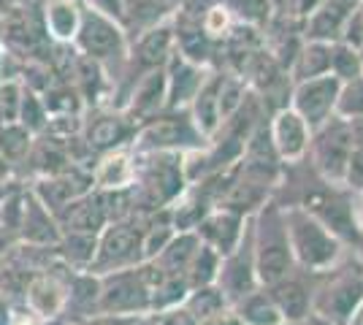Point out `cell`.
<instances>
[{"label":"cell","instance_id":"6da1fadb","mask_svg":"<svg viewBox=\"0 0 363 325\" xmlns=\"http://www.w3.org/2000/svg\"><path fill=\"white\" fill-rule=\"evenodd\" d=\"M187 187L184 157L179 152H136V173H133V209L136 215H157L171 209Z\"/></svg>","mask_w":363,"mask_h":325},{"label":"cell","instance_id":"7a4b0ae2","mask_svg":"<svg viewBox=\"0 0 363 325\" xmlns=\"http://www.w3.org/2000/svg\"><path fill=\"white\" fill-rule=\"evenodd\" d=\"M252 255H255V274L260 287H272L296 271L285 212L274 198L263 203L252 217Z\"/></svg>","mask_w":363,"mask_h":325},{"label":"cell","instance_id":"3957f363","mask_svg":"<svg viewBox=\"0 0 363 325\" xmlns=\"http://www.w3.org/2000/svg\"><path fill=\"white\" fill-rule=\"evenodd\" d=\"M282 212H285L290 252H293L296 268L320 277L345 258V244L303 206H282Z\"/></svg>","mask_w":363,"mask_h":325},{"label":"cell","instance_id":"277c9868","mask_svg":"<svg viewBox=\"0 0 363 325\" xmlns=\"http://www.w3.org/2000/svg\"><path fill=\"white\" fill-rule=\"evenodd\" d=\"M363 304V263L358 258H342L331 271L315 279L312 317L328 325H350Z\"/></svg>","mask_w":363,"mask_h":325},{"label":"cell","instance_id":"5b68a950","mask_svg":"<svg viewBox=\"0 0 363 325\" xmlns=\"http://www.w3.org/2000/svg\"><path fill=\"white\" fill-rule=\"evenodd\" d=\"M82 3V0H79ZM71 47L87 57V60L98 62L111 84H117L128 62V49H130V38L120 22L108 19V16L98 14L95 8L82 3V14H79V30H76Z\"/></svg>","mask_w":363,"mask_h":325},{"label":"cell","instance_id":"8992f818","mask_svg":"<svg viewBox=\"0 0 363 325\" xmlns=\"http://www.w3.org/2000/svg\"><path fill=\"white\" fill-rule=\"evenodd\" d=\"M144 228H147L144 215L108 222L106 228L98 233V249H95L90 274L104 277V274L136 268L144 263Z\"/></svg>","mask_w":363,"mask_h":325},{"label":"cell","instance_id":"52a82bcc","mask_svg":"<svg viewBox=\"0 0 363 325\" xmlns=\"http://www.w3.org/2000/svg\"><path fill=\"white\" fill-rule=\"evenodd\" d=\"M209 139L201 133L190 117V108L160 111L157 117L138 125L133 152H179L187 155L193 149L206 147Z\"/></svg>","mask_w":363,"mask_h":325},{"label":"cell","instance_id":"ba28073f","mask_svg":"<svg viewBox=\"0 0 363 325\" xmlns=\"http://www.w3.org/2000/svg\"><path fill=\"white\" fill-rule=\"evenodd\" d=\"M350 155H352V136H350V122L342 117H331L325 125L312 130L309 139V166L323 182L333 187H345L347 176Z\"/></svg>","mask_w":363,"mask_h":325},{"label":"cell","instance_id":"9c48e42d","mask_svg":"<svg viewBox=\"0 0 363 325\" xmlns=\"http://www.w3.org/2000/svg\"><path fill=\"white\" fill-rule=\"evenodd\" d=\"M138 133V125L122 111V108L101 106V108H87L82 117V130L79 139L87 147L92 157V166L101 155H108L122 147H133Z\"/></svg>","mask_w":363,"mask_h":325},{"label":"cell","instance_id":"30bf717a","mask_svg":"<svg viewBox=\"0 0 363 325\" xmlns=\"http://www.w3.org/2000/svg\"><path fill=\"white\" fill-rule=\"evenodd\" d=\"M150 285L138 266L101 277V314L150 317Z\"/></svg>","mask_w":363,"mask_h":325},{"label":"cell","instance_id":"8fae6325","mask_svg":"<svg viewBox=\"0 0 363 325\" xmlns=\"http://www.w3.org/2000/svg\"><path fill=\"white\" fill-rule=\"evenodd\" d=\"M71 268L62 263L60 258L49 266L46 271L35 274L25 290V301L22 309L41 317V320H60L62 309H65V298H68V279H71Z\"/></svg>","mask_w":363,"mask_h":325},{"label":"cell","instance_id":"7c38bea8","mask_svg":"<svg viewBox=\"0 0 363 325\" xmlns=\"http://www.w3.org/2000/svg\"><path fill=\"white\" fill-rule=\"evenodd\" d=\"M339 87H342V81L331 74L296 81L293 90H290V108L315 130V127L328 122L331 117H336Z\"/></svg>","mask_w":363,"mask_h":325},{"label":"cell","instance_id":"4fadbf2b","mask_svg":"<svg viewBox=\"0 0 363 325\" xmlns=\"http://www.w3.org/2000/svg\"><path fill=\"white\" fill-rule=\"evenodd\" d=\"M223 295L230 301V307L244 298L247 293H252L257 285V274H255V255H252V217L247 222V231H244L242 244L233 249L228 258H223L220 263V274H217V282H214Z\"/></svg>","mask_w":363,"mask_h":325},{"label":"cell","instance_id":"5bb4252c","mask_svg":"<svg viewBox=\"0 0 363 325\" xmlns=\"http://www.w3.org/2000/svg\"><path fill=\"white\" fill-rule=\"evenodd\" d=\"M33 195L44 203L52 215H57L60 209H65L71 201L82 198L92 193V171L84 166H71V169L60 171L55 176H41V179H33L30 182Z\"/></svg>","mask_w":363,"mask_h":325},{"label":"cell","instance_id":"9a60e30c","mask_svg":"<svg viewBox=\"0 0 363 325\" xmlns=\"http://www.w3.org/2000/svg\"><path fill=\"white\" fill-rule=\"evenodd\" d=\"M358 3L361 0H320L318 6L303 16V41H320V44L345 41V33H347V25Z\"/></svg>","mask_w":363,"mask_h":325},{"label":"cell","instance_id":"2e32d148","mask_svg":"<svg viewBox=\"0 0 363 325\" xmlns=\"http://www.w3.org/2000/svg\"><path fill=\"white\" fill-rule=\"evenodd\" d=\"M269 136H272L274 149H277V155L285 166H296V163L306 160L312 127L303 122L290 106L279 108L269 117Z\"/></svg>","mask_w":363,"mask_h":325},{"label":"cell","instance_id":"e0dca14e","mask_svg":"<svg viewBox=\"0 0 363 325\" xmlns=\"http://www.w3.org/2000/svg\"><path fill=\"white\" fill-rule=\"evenodd\" d=\"M315 274L296 268L290 277L279 279L277 285L266 287L272 293L277 309L288 325H303L312 317V293H315Z\"/></svg>","mask_w":363,"mask_h":325},{"label":"cell","instance_id":"ac0fdd59","mask_svg":"<svg viewBox=\"0 0 363 325\" xmlns=\"http://www.w3.org/2000/svg\"><path fill=\"white\" fill-rule=\"evenodd\" d=\"M163 71H166V111L190 108L201 84L209 76V68H201L196 62L184 60L177 49L171 52Z\"/></svg>","mask_w":363,"mask_h":325},{"label":"cell","instance_id":"d6986e66","mask_svg":"<svg viewBox=\"0 0 363 325\" xmlns=\"http://www.w3.org/2000/svg\"><path fill=\"white\" fill-rule=\"evenodd\" d=\"M247 222H250V217H239L233 212H225V209H214L198 222V228L193 233L198 236L201 244L214 249L220 258H228L242 244Z\"/></svg>","mask_w":363,"mask_h":325},{"label":"cell","instance_id":"ffe728a7","mask_svg":"<svg viewBox=\"0 0 363 325\" xmlns=\"http://www.w3.org/2000/svg\"><path fill=\"white\" fill-rule=\"evenodd\" d=\"M55 219H57L62 233H95L98 236L111 222L106 206V193L92 190L87 195L71 201L65 209H60L55 215Z\"/></svg>","mask_w":363,"mask_h":325},{"label":"cell","instance_id":"44dd1931","mask_svg":"<svg viewBox=\"0 0 363 325\" xmlns=\"http://www.w3.org/2000/svg\"><path fill=\"white\" fill-rule=\"evenodd\" d=\"M62 239V231L55 215L44 203L33 195V190L25 182V195H22V222H19V239L22 244L33 247H57Z\"/></svg>","mask_w":363,"mask_h":325},{"label":"cell","instance_id":"7402d4cb","mask_svg":"<svg viewBox=\"0 0 363 325\" xmlns=\"http://www.w3.org/2000/svg\"><path fill=\"white\" fill-rule=\"evenodd\" d=\"M101 314V277L90 271H74L68 279V298L62 309V323L79 325Z\"/></svg>","mask_w":363,"mask_h":325},{"label":"cell","instance_id":"603a6c76","mask_svg":"<svg viewBox=\"0 0 363 325\" xmlns=\"http://www.w3.org/2000/svg\"><path fill=\"white\" fill-rule=\"evenodd\" d=\"M122 111L136 125H144L147 120L157 117L160 111H166V71L157 68V71H150L147 76L138 79Z\"/></svg>","mask_w":363,"mask_h":325},{"label":"cell","instance_id":"cb8c5ba5","mask_svg":"<svg viewBox=\"0 0 363 325\" xmlns=\"http://www.w3.org/2000/svg\"><path fill=\"white\" fill-rule=\"evenodd\" d=\"M92 187L101 193H114V190H128L133 185L136 173V152L133 147H122L108 155H101L92 166Z\"/></svg>","mask_w":363,"mask_h":325},{"label":"cell","instance_id":"d4e9b609","mask_svg":"<svg viewBox=\"0 0 363 325\" xmlns=\"http://www.w3.org/2000/svg\"><path fill=\"white\" fill-rule=\"evenodd\" d=\"M217 93H220V71H209L206 81L201 84V90H198V95L190 103V117H193L196 127L206 139H212L214 133L220 130V125H223Z\"/></svg>","mask_w":363,"mask_h":325},{"label":"cell","instance_id":"484cf974","mask_svg":"<svg viewBox=\"0 0 363 325\" xmlns=\"http://www.w3.org/2000/svg\"><path fill=\"white\" fill-rule=\"evenodd\" d=\"M122 8H125L122 28H125L130 41L144 30H150V28L166 22V19L177 14L166 0H122Z\"/></svg>","mask_w":363,"mask_h":325},{"label":"cell","instance_id":"4316f807","mask_svg":"<svg viewBox=\"0 0 363 325\" xmlns=\"http://www.w3.org/2000/svg\"><path fill=\"white\" fill-rule=\"evenodd\" d=\"M79 14H82L79 0H49V3H44V28L49 41L71 44L76 30H79Z\"/></svg>","mask_w":363,"mask_h":325},{"label":"cell","instance_id":"83f0119b","mask_svg":"<svg viewBox=\"0 0 363 325\" xmlns=\"http://www.w3.org/2000/svg\"><path fill=\"white\" fill-rule=\"evenodd\" d=\"M233 312L239 314L242 325H285L282 314L274 304L272 293L266 287H255L233 304Z\"/></svg>","mask_w":363,"mask_h":325},{"label":"cell","instance_id":"f1b7e54d","mask_svg":"<svg viewBox=\"0 0 363 325\" xmlns=\"http://www.w3.org/2000/svg\"><path fill=\"white\" fill-rule=\"evenodd\" d=\"M331 74V44H320V41H303L296 60L290 65V79L306 81V79H318Z\"/></svg>","mask_w":363,"mask_h":325},{"label":"cell","instance_id":"f546056e","mask_svg":"<svg viewBox=\"0 0 363 325\" xmlns=\"http://www.w3.org/2000/svg\"><path fill=\"white\" fill-rule=\"evenodd\" d=\"M198 247H201V241H198L196 233H177V236L168 241V247L163 249L157 258H152V261L157 263V268H160L166 277L184 279V271H187V266H190Z\"/></svg>","mask_w":363,"mask_h":325},{"label":"cell","instance_id":"4dcf8cb0","mask_svg":"<svg viewBox=\"0 0 363 325\" xmlns=\"http://www.w3.org/2000/svg\"><path fill=\"white\" fill-rule=\"evenodd\" d=\"M95 249H98L95 233H62L60 244H57V258L71 271H90Z\"/></svg>","mask_w":363,"mask_h":325},{"label":"cell","instance_id":"1f68e13d","mask_svg":"<svg viewBox=\"0 0 363 325\" xmlns=\"http://www.w3.org/2000/svg\"><path fill=\"white\" fill-rule=\"evenodd\" d=\"M230 307V301H228L223 290L217 287V285H206V287H196V290H190L187 298L182 301V309L187 312L196 323H203V320H209L214 317L217 312H223Z\"/></svg>","mask_w":363,"mask_h":325},{"label":"cell","instance_id":"d6a6232c","mask_svg":"<svg viewBox=\"0 0 363 325\" xmlns=\"http://www.w3.org/2000/svg\"><path fill=\"white\" fill-rule=\"evenodd\" d=\"M33 133H28L25 127L19 122H11V125H0V155H3V160L14 169L25 163V157H28V152H30L33 147ZM16 179V176H14Z\"/></svg>","mask_w":363,"mask_h":325},{"label":"cell","instance_id":"836d02e7","mask_svg":"<svg viewBox=\"0 0 363 325\" xmlns=\"http://www.w3.org/2000/svg\"><path fill=\"white\" fill-rule=\"evenodd\" d=\"M220 263H223V258H220L214 249L206 247V244H201V247L196 249L190 266H187V271H184V282L190 285V290L214 285V282H217V274H220Z\"/></svg>","mask_w":363,"mask_h":325},{"label":"cell","instance_id":"e575fe53","mask_svg":"<svg viewBox=\"0 0 363 325\" xmlns=\"http://www.w3.org/2000/svg\"><path fill=\"white\" fill-rule=\"evenodd\" d=\"M16 122L33 136H41V133L49 130V114H46L41 95L33 93L30 87H25V84H22V106H19V120Z\"/></svg>","mask_w":363,"mask_h":325},{"label":"cell","instance_id":"d590c367","mask_svg":"<svg viewBox=\"0 0 363 325\" xmlns=\"http://www.w3.org/2000/svg\"><path fill=\"white\" fill-rule=\"evenodd\" d=\"M331 76H336L342 84L350 79L363 76V55L361 49L350 47L345 41L331 44Z\"/></svg>","mask_w":363,"mask_h":325},{"label":"cell","instance_id":"8d00e7d4","mask_svg":"<svg viewBox=\"0 0 363 325\" xmlns=\"http://www.w3.org/2000/svg\"><path fill=\"white\" fill-rule=\"evenodd\" d=\"M336 117H342V120H358V117H363V76L350 79V81H345L339 87Z\"/></svg>","mask_w":363,"mask_h":325},{"label":"cell","instance_id":"74e56055","mask_svg":"<svg viewBox=\"0 0 363 325\" xmlns=\"http://www.w3.org/2000/svg\"><path fill=\"white\" fill-rule=\"evenodd\" d=\"M22 106V81L19 79H3L0 81V125H11L19 120Z\"/></svg>","mask_w":363,"mask_h":325},{"label":"cell","instance_id":"f35d334b","mask_svg":"<svg viewBox=\"0 0 363 325\" xmlns=\"http://www.w3.org/2000/svg\"><path fill=\"white\" fill-rule=\"evenodd\" d=\"M150 323L152 325H198L182 307L166 309V312H160V314H150Z\"/></svg>","mask_w":363,"mask_h":325},{"label":"cell","instance_id":"ab89813d","mask_svg":"<svg viewBox=\"0 0 363 325\" xmlns=\"http://www.w3.org/2000/svg\"><path fill=\"white\" fill-rule=\"evenodd\" d=\"M84 6H90L95 8L98 14L108 16V19H114V22H120L125 19V8H122V0H82Z\"/></svg>","mask_w":363,"mask_h":325},{"label":"cell","instance_id":"60d3db41","mask_svg":"<svg viewBox=\"0 0 363 325\" xmlns=\"http://www.w3.org/2000/svg\"><path fill=\"white\" fill-rule=\"evenodd\" d=\"M350 201H352V225L363 249V190H350Z\"/></svg>","mask_w":363,"mask_h":325},{"label":"cell","instance_id":"b9f144b4","mask_svg":"<svg viewBox=\"0 0 363 325\" xmlns=\"http://www.w3.org/2000/svg\"><path fill=\"white\" fill-rule=\"evenodd\" d=\"M144 317H114V314H95L79 325H141Z\"/></svg>","mask_w":363,"mask_h":325},{"label":"cell","instance_id":"7bdbcfd3","mask_svg":"<svg viewBox=\"0 0 363 325\" xmlns=\"http://www.w3.org/2000/svg\"><path fill=\"white\" fill-rule=\"evenodd\" d=\"M198 325H242V320H239V314L233 312V307H228V309L217 312L214 317H209V320H203V323Z\"/></svg>","mask_w":363,"mask_h":325},{"label":"cell","instance_id":"ee69618b","mask_svg":"<svg viewBox=\"0 0 363 325\" xmlns=\"http://www.w3.org/2000/svg\"><path fill=\"white\" fill-rule=\"evenodd\" d=\"M14 323V307L6 301V295L0 293V325H11Z\"/></svg>","mask_w":363,"mask_h":325},{"label":"cell","instance_id":"f6af8a7d","mask_svg":"<svg viewBox=\"0 0 363 325\" xmlns=\"http://www.w3.org/2000/svg\"><path fill=\"white\" fill-rule=\"evenodd\" d=\"M14 179V169L3 160V155H0V182H11Z\"/></svg>","mask_w":363,"mask_h":325},{"label":"cell","instance_id":"bcb514c9","mask_svg":"<svg viewBox=\"0 0 363 325\" xmlns=\"http://www.w3.org/2000/svg\"><path fill=\"white\" fill-rule=\"evenodd\" d=\"M16 185V179H11V182H0V203H3V198L11 193V187Z\"/></svg>","mask_w":363,"mask_h":325},{"label":"cell","instance_id":"7dc6e473","mask_svg":"<svg viewBox=\"0 0 363 325\" xmlns=\"http://www.w3.org/2000/svg\"><path fill=\"white\" fill-rule=\"evenodd\" d=\"M350 325H363V304L358 307V312H355V317L350 320Z\"/></svg>","mask_w":363,"mask_h":325},{"label":"cell","instance_id":"c3c4849f","mask_svg":"<svg viewBox=\"0 0 363 325\" xmlns=\"http://www.w3.org/2000/svg\"><path fill=\"white\" fill-rule=\"evenodd\" d=\"M168 6H171V8H174V11H179L182 6H184V3H190V0H166Z\"/></svg>","mask_w":363,"mask_h":325},{"label":"cell","instance_id":"681fc988","mask_svg":"<svg viewBox=\"0 0 363 325\" xmlns=\"http://www.w3.org/2000/svg\"><path fill=\"white\" fill-rule=\"evenodd\" d=\"M38 3H41V6H44V3H49V0H38Z\"/></svg>","mask_w":363,"mask_h":325},{"label":"cell","instance_id":"f907efd6","mask_svg":"<svg viewBox=\"0 0 363 325\" xmlns=\"http://www.w3.org/2000/svg\"><path fill=\"white\" fill-rule=\"evenodd\" d=\"M285 325H288V323H285Z\"/></svg>","mask_w":363,"mask_h":325}]
</instances>
